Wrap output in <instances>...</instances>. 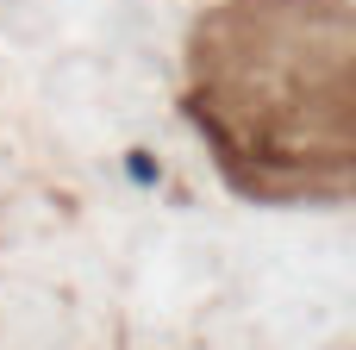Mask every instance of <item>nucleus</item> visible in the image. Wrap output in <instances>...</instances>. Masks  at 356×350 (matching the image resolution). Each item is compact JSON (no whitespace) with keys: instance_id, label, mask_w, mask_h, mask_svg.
Listing matches in <instances>:
<instances>
[{"instance_id":"f257e3e1","label":"nucleus","mask_w":356,"mask_h":350,"mask_svg":"<svg viewBox=\"0 0 356 350\" xmlns=\"http://www.w3.org/2000/svg\"><path fill=\"white\" fill-rule=\"evenodd\" d=\"M350 44L344 0H232L194 31V119L238 188H350Z\"/></svg>"}]
</instances>
